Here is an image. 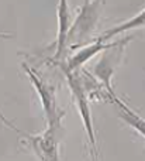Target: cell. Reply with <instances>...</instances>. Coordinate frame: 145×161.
<instances>
[{"instance_id":"6da1fadb","label":"cell","mask_w":145,"mask_h":161,"mask_svg":"<svg viewBox=\"0 0 145 161\" xmlns=\"http://www.w3.org/2000/svg\"><path fill=\"white\" fill-rule=\"evenodd\" d=\"M99 7H100V0L85 2L80 13L78 14V19L70 25L66 45H82L86 42V40L92 36L93 30L96 28V23L99 20Z\"/></svg>"},{"instance_id":"7a4b0ae2","label":"cell","mask_w":145,"mask_h":161,"mask_svg":"<svg viewBox=\"0 0 145 161\" xmlns=\"http://www.w3.org/2000/svg\"><path fill=\"white\" fill-rule=\"evenodd\" d=\"M68 80H69V86L76 97L79 113H80L82 122H83V125H85L90 146H92V158H93V161H99V150H97V144H96V139H95V130H93V125H92V117H90V108H89V105H87V96H86V93H85V89L80 83V79L78 78V75H76L75 72H68Z\"/></svg>"},{"instance_id":"3957f363","label":"cell","mask_w":145,"mask_h":161,"mask_svg":"<svg viewBox=\"0 0 145 161\" xmlns=\"http://www.w3.org/2000/svg\"><path fill=\"white\" fill-rule=\"evenodd\" d=\"M25 69H27V74L30 75L31 82L35 85L39 97H41L44 110H45V113H47L48 126H49V129H56L59 126V120H61V117L64 113L58 110V106H56V102H55V99H54L52 93H51V92L47 89V86L41 82V79H39L34 72H31L30 68L25 67Z\"/></svg>"},{"instance_id":"277c9868","label":"cell","mask_w":145,"mask_h":161,"mask_svg":"<svg viewBox=\"0 0 145 161\" xmlns=\"http://www.w3.org/2000/svg\"><path fill=\"white\" fill-rule=\"evenodd\" d=\"M58 38H56V54L55 57L59 58L62 55V53L66 48V38H68V33L70 30V13H69V7H68V2L66 0H59L58 8Z\"/></svg>"},{"instance_id":"5b68a950","label":"cell","mask_w":145,"mask_h":161,"mask_svg":"<svg viewBox=\"0 0 145 161\" xmlns=\"http://www.w3.org/2000/svg\"><path fill=\"white\" fill-rule=\"evenodd\" d=\"M116 42L113 44H106V42H101V41H96L90 45H86L83 47L80 51H78V54L72 57L68 62V72H75L80 65H83L87 59H90L92 57H95L97 53H100L101 50H106V48H111L114 47Z\"/></svg>"},{"instance_id":"8992f818","label":"cell","mask_w":145,"mask_h":161,"mask_svg":"<svg viewBox=\"0 0 145 161\" xmlns=\"http://www.w3.org/2000/svg\"><path fill=\"white\" fill-rule=\"evenodd\" d=\"M109 95L113 99L114 105L118 108V116H120L127 125H130L132 129H135L141 136L145 137V119H142L141 116H138V114L135 113V112H132L128 106H126V103L121 102V100L114 95V92H109Z\"/></svg>"},{"instance_id":"52a82bcc","label":"cell","mask_w":145,"mask_h":161,"mask_svg":"<svg viewBox=\"0 0 145 161\" xmlns=\"http://www.w3.org/2000/svg\"><path fill=\"white\" fill-rule=\"evenodd\" d=\"M142 25H145V10H142L140 14H137V16L132 17V19H130L128 21L123 23V24H118L117 27H114V28H111V30H109V31H106V33H103V36H101L100 38L97 40V41L104 42L106 40L111 38V37L117 36V34H120V33H124V31L132 30V28L142 27Z\"/></svg>"}]
</instances>
